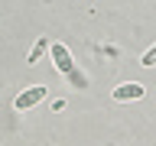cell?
Masks as SVG:
<instances>
[{
    "label": "cell",
    "mask_w": 156,
    "mask_h": 146,
    "mask_svg": "<svg viewBox=\"0 0 156 146\" xmlns=\"http://www.w3.org/2000/svg\"><path fill=\"white\" fill-rule=\"evenodd\" d=\"M49 55H52L58 71H62L72 85H78V68H75V62H72V52H68L65 42H52V46H49Z\"/></svg>",
    "instance_id": "1"
},
{
    "label": "cell",
    "mask_w": 156,
    "mask_h": 146,
    "mask_svg": "<svg viewBox=\"0 0 156 146\" xmlns=\"http://www.w3.org/2000/svg\"><path fill=\"white\" fill-rule=\"evenodd\" d=\"M39 101H46V88L33 85V88H26V91H20L13 104H16V110H29V107H36Z\"/></svg>",
    "instance_id": "2"
},
{
    "label": "cell",
    "mask_w": 156,
    "mask_h": 146,
    "mask_svg": "<svg viewBox=\"0 0 156 146\" xmlns=\"http://www.w3.org/2000/svg\"><path fill=\"white\" fill-rule=\"evenodd\" d=\"M146 91H143V85H136V81H130V85H120V88H114V101H120V104H130V101H140Z\"/></svg>",
    "instance_id": "3"
},
{
    "label": "cell",
    "mask_w": 156,
    "mask_h": 146,
    "mask_svg": "<svg viewBox=\"0 0 156 146\" xmlns=\"http://www.w3.org/2000/svg\"><path fill=\"white\" fill-rule=\"evenodd\" d=\"M46 49H49V42H46V39H39V42H36V49L26 55V65H36V62H39V55H42Z\"/></svg>",
    "instance_id": "4"
},
{
    "label": "cell",
    "mask_w": 156,
    "mask_h": 146,
    "mask_svg": "<svg viewBox=\"0 0 156 146\" xmlns=\"http://www.w3.org/2000/svg\"><path fill=\"white\" fill-rule=\"evenodd\" d=\"M140 62H143L146 68H153V65H156V46H150V49H146L143 55H140Z\"/></svg>",
    "instance_id": "5"
}]
</instances>
